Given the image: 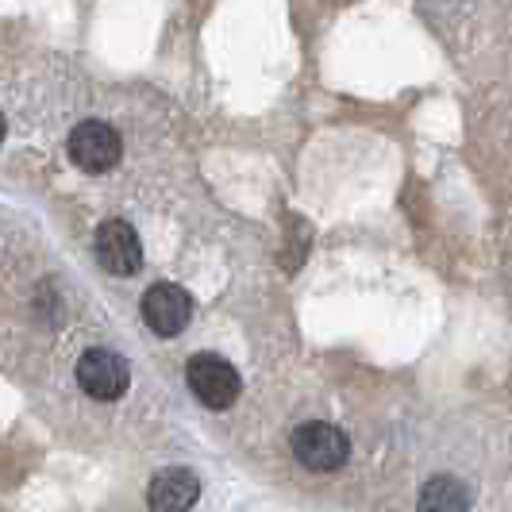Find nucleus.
Wrapping results in <instances>:
<instances>
[{
  "mask_svg": "<svg viewBox=\"0 0 512 512\" xmlns=\"http://www.w3.org/2000/svg\"><path fill=\"white\" fill-rule=\"evenodd\" d=\"M293 455L312 474H332L351 455V439L343 436L335 424L324 420H308L293 432Z\"/></svg>",
  "mask_w": 512,
  "mask_h": 512,
  "instance_id": "obj_1",
  "label": "nucleus"
},
{
  "mask_svg": "<svg viewBox=\"0 0 512 512\" xmlns=\"http://www.w3.org/2000/svg\"><path fill=\"white\" fill-rule=\"evenodd\" d=\"M185 382L193 389V397L208 409H231L239 397V370L220 355H193L185 366Z\"/></svg>",
  "mask_w": 512,
  "mask_h": 512,
  "instance_id": "obj_2",
  "label": "nucleus"
},
{
  "mask_svg": "<svg viewBox=\"0 0 512 512\" xmlns=\"http://www.w3.org/2000/svg\"><path fill=\"white\" fill-rule=\"evenodd\" d=\"M120 154H124V139L104 120H85L70 131V158L85 174H108L120 162Z\"/></svg>",
  "mask_w": 512,
  "mask_h": 512,
  "instance_id": "obj_3",
  "label": "nucleus"
},
{
  "mask_svg": "<svg viewBox=\"0 0 512 512\" xmlns=\"http://www.w3.org/2000/svg\"><path fill=\"white\" fill-rule=\"evenodd\" d=\"M128 382V362H124V355H116L108 347H93V351H85L77 359V385L97 401H120L128 393Z\"/></svg>",
  "mask_w": 512,
  "mask_h": 512,
  "instance_id": "obj_4",
  "label": "nucleus"
},
{
  "mask_svg": "<svg viewBox=\"0 0 512 512\" xmlns=\"http://www.w3.org/2000/svg\"><path fill=\"white\" fill-rule=\"evenodd\" d=\"M93 251H97V262L116 278H128L143 266V243L128 220H104L93 239Z\"/></svg>",
  "mask_w": 512,
  "mask_h": 512,
  "instance_id": "obj_5",
  "label": "nucleus"
},
{
  "mask_svg": "<svg viewBox=\"0 0 512 512\" xmlns=\"http://www.w3.org/2000/svg\"><path fill=\"white\" fill-rule=\"evenodd\" d=\"M193 316V297L174 282H158L143 293V320L154 335H181Z\"/></svg>",
  "mask_w": 512,
  "mask_h": 512,
  "instance_id": "obj_6",
  "label": "nucleus"
},
{
  "mask_svg": "<svg viewBox=\"0 0 512 512\" xmlns=\"http://www.w3.org/2000/svg\"><path fill=\"white\" fill-rule=\"evenodd\" d=\"M201 497V478L189 466H170L158 470L147 489V505L151 512H189Z\"/></svg>",
  "mask_w": 512,
  "mask_h": 512,
  "instance_id": "obj_7",
  "label": "nucleus"
},
{
  "mask_svg": "<svg viewBox=\"0 0 512 512\" xmlns=\"http://www.w3.org/2000/svg\"><path fill=\"white\" fill-rule=\"evenodd\" d=\"M470 509V489L462 486L459 478L451 474H439L428 486L420 489V501L416 512H466Z\"/></svg>",
  "mask_w": 512,
  "mask_h": 512,
  "instance_id": "obj_8",
  "label": "nucleus"
},
{
  "mask_svg": "<svg viewBox=\"0 0 512 512\" xmlns=\"http://www.w3.org/2000/svg\"><path fill=\"white\" fill-rule=\"evenodd\" d=\"M4 131L8 128H4V112H0V143H4Z\"/></svg>",
  "mask_w": 512,
  "mask_h": 512,
  "instance_id": "obj_9",
  "label": "nucleus"
}]
</instances>
